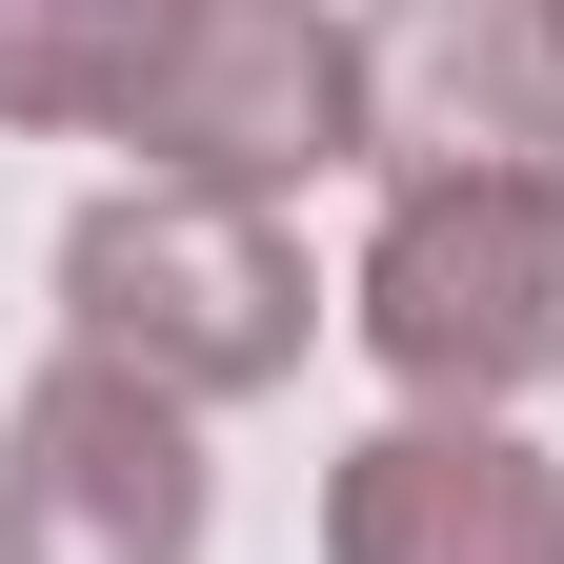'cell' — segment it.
I'll list each match as a JSON object with an SVG mask.
<instances>
[{"label":"cell","mask_w":564,"mask_h":564,"mask_svg":"<svg viewBox=\"0 0 564 564\" xmlns=\"http://www.w3.org/2000/svg\"><path fill=\"white\" fill-rule=\"evenodd\" d=\"M101 141H141V182H223V202L343 182L364 162V21L343 0H182Z\"/></svg>","instance_id":"cell-3"},{"label":"cell","mask_w":564,"mask_h":564,"mask_svg":"<svg viewBox=\"0 0 564 564\" xmlns=\"http://www.w3.org/2000/svg\"><path fill=\"white\" fill-rule=\"evenodd\" d=\"M364 162L383 182H564V0H383Z\"/></svg>","instance_id":"cell-5"},{"label":"cell","mask_w":564,"mask_h":564,"mask_svg":"<svg viewBox=\"0 0 564 564\" xmlns=\"http://www.w3.org/2000/svg\"><path fill=\"white\" fill-rule=\"evenodd\" d=\"M343 323L403 403L505 423L524 383H564V182H383Z\"/></svg>","instance_id":"cell-2"},{"label":"cell","mask_w":564,"mask_h":564,"mask_svg":"<svg viewBox=\"0 0 564 564\" xmlns=\"http://www.w3.org/2000/svg\"><path fill=\"white\" fill-rule=\"evenodd\" d=\"M323 564H564V464L524 423L403 403L323 464Z\"/></svg>","instance_id":"cell-6"},{"label":"cell","mask_w":564,"mask_h":564,"mask_svg":"<svg viewBox=\"0 0 564 564\" xmlns=\"http://www.w3.org/2000/svg\"><path fill=\"white\" fill-rule=\"evenodd\" d=\"M202 524H223L202 403L82 364V343L0 403V564H202Z\"/></svg>","instance_id":"cell-4"},{"label":"cell","mask_w":564,"mask_h":564,"mask_svg":"<svg viewBox=\"0 0 564 564\" xmlns=\"http://www.w3.org/2000/svg\"><path fill=\"white\" fill-rule=\"evenodd\" d=\"M182 0H0V141H82L141 101V61H162Z\"/></svg>","instance_id":"cell-7"},{"label":"cell","mask_w":564,"mask_h":564,"mask_svg":"<svg viewBox=\"0 0 564 564\" xmlns=\"http://www.w3.org/2000/svg\"><path fill=\"white\" fill-rule=\"evenodd\" d=\"M61 343L162 403H262L303 383L323 343V282H303V223L282 202H223V182H101L61 223Z\"/></svg>","instance_id":"cell-1"}]
</instances>
